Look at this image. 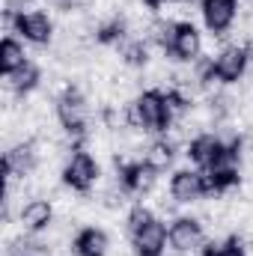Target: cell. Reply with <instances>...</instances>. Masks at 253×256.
Here are the masks:
<instances>
[{
	"label": "cell",
	"mask_w": 253,
	"mask_h": 256,
	"mask_svg": "<svg viewBox=\"0 0 253 256\" xmlns=\"http://www.w3.org/2000/svg\"><path fill=\"white\" fill-rule=\"evenodd\" d=\"M208 182H206V173L196 170V167H182L170 176V196L182 206L190 202H200L202 196H208Z\"/></svg>",
	"instance_id": "9c48e42d"
},
{
	"label": "cell",
	"mask_w": 253,
	"mask_h": 256,
	"mask_svg": "<svg viewBox=\"0 0 253 256\" xmlns=\"http://www.w3.org/2000/svg\"><path fill=\"white\" fill-rule=\"evenodd\" d=\"M220 146H224V140L214 131H202V134H196V137L188 140V152L185 155H188V161L196 170H206L214 161V155L220 152Z\"/></svg>",
	"instance_id": "9a60e30c"
},
{
	"label": "cell",
	"mask_w": 253,
	"mask_h": 256,
	"mask_svg": "<svg viewBox=\"0 0 253 256\" xmlns=\"http://www.w3.org/2000/svg\"><path fill=\"white\" fill-rule=\"evenodd\" d=\"M250 60L248 45H226L202 66V84H238L248 74Z\"/></svg>",
	"instance_id": "277c9868"
},
{
	"label": "cell",
	"mask_w": 253,
	"mask_h": 256,
	"mask_svg": "<svg viewBox=\"0 0 253 256\" xmlns=\"http://www.w3.org/2000/svg\"><path fill=\"white\" fill-rule=\"evenodd\" d=\"M238 6H242V0H200V15H202L206 30L212 36L230 33V27L238 18Z\"/></svg>",
	"instance_id": "8fae6325"
},
{
	"label": "cell",
	"mask_w": 253,
	"mask_h": 256,
	"mask_svg": "<svg viewBox=\"0 0 253 256\" xmlns=\"http://www.w3.org/2000/svg\"><path fill=\"white\" fill-rule=\"evenodd\" d=\"M202 173H206L212 194H226L230 188H236L242 182V137L224 140L220 152L214 155V161Z\"/></svg>",
	"instance_id": "3957f363"
},
{
	"label": "cell",
	"mask_w": 253,
	"mask_h": 256,
	"mask_svg": "<svg viewBox=\"0 0 253 256\" xmlns=\"http://www.w3.org/2000/svg\"><path fill=\"white\" fill-rule=\"evenodd\" d=\"M54 110H57V122L63 126V131L72 140L80 143L86 137V98H84V92L68 84L63 92L57 96Z\"/></svg>",
	"instance_id": "5b68a950"
},
{
	"label": "cell",
	"mask_w": 253,
	"mask_h": 256,
	"mask_svg": "<svg viewBox=\"0 0 253 256\" xmlns=\"http://www.w3.org/2000/svg\"><path fill=\"white\" fill-rule=\"evenodd\" d=\"M155 182H158V170L149 167L143 158H140V161H126V164H120V185H122L126 194L140 196V194L152 191Z\"/></svg>",
	"instance_id": "4fadbf2b"
},
{
	"label": "cell",
	"mask_w": 253,
	"mask_h": 256,
	"mask_svg": "<svg viewBox=\"0 0 253 256\" xmlns=\"http://www.w3.org/2000/svg\"><path fill=\"white\" fill-rule=\"evenodd\" d=\"M212 256H248V248L238 236H230L220 244H212Z\"/></svg>",
	"instance_id": "7402d4cb"
},
{
	"label": "cell",
	"mask_w": 253,
	"mask_h": 256,
	"mask_svg": "<svg viewBox=\"0 0 253 256\" xmlns=\"http://www.w3.org/2000/svg\"><path fill=\"white\" fill-rule=\"evenodd\" d=\"M167 242L176 254L188 256V254H200L206 248V230L196 218H176L167 226Z\"/></svg>",
	"instance_id": "ba28073f"
},
{
	"label": "cell",
	"mask_w": 253,
	"mask_h": 256,
	"mask_svg": "<svg viewBox=\"0 0 253 256\" xmlns=\"http://www.w3.org/2000/svg\"><path fill=\"white\" fill-rule=\"evenodd\" d=\"M143 161H146L149 167H155L158 173H164V170L173 167V161H176V146H173L167 137H158V140H152V143L146 146Z\"/></svg>",
	"instance_id": "ac0fdd59"
},
{
	"label": "cell",
	"mask_w": 253,
	"mask_h": 256,
	"mask_svg": "<svg viewBox=\"0 0 253 256\" xmlns=\"http://www.w3.org/2000/svg\"><path fill=\"white\" fill-rule=\"evenodd\" d=\"M27 60H30V57H27V51H24V42H21L18 36H12V33L3 36V42H0V74H3V78L15 74Z\"/></svg>",
	"instance_id": "e0dca14e"
},
{
	"label": "cell",
	"mask_w": 253,
	"mask_h": 256,
	"mask_svg": "<svg viewBox=\"0 0 253 256\" xmlns=\"http://www.w3.org/2000/svg\"><path fill=\"white\" fill-rule=\"evenodd\" d=\"M122 36H126V21L122 18H110L96 30V42H102V45H120Z\"/></svg>",
	"instance_id": "ffe728a7"
},
{
	"label": "cell",
	"mask_w": 253,
	"mask_h": 256,
	"mask_svg": "<svg viewBox=\"0 0 253 256\" xmlns=\"http://www.w3.org/2000/svg\"><path fill=\"white\" fill-rule=\"evenodd\" d=\"M98 176H102V167H98V161H96L86 149H74V152L66 158L63 185L72 188L74 194H90L92 188H96Z\"/></svg>",
	"instance_id": "8992f818"
},
{
	"label": "cell",
	"mask_w": 253,
	"mask_h": 256,
	"mask_svg": "<svg viewBox=\"0 0 253 256\" xmlns=\"http://www.w3.org/2000/svg\"><path fill=\"white\" fill-rule=\"evenodd\" d=\"M128 236L134 256H167V226L146 206H134L128 212Z\"/></svg>",
	"instance_id": "6da1fadb"
},
{
	"label": "cell",
	"mask_w": 253,
	"mask_h": 256,
	"mask_svg": "<svg viewBox=\"0 0 253 256\" xmlns=\"http://www.w3.org/2000/svg\"><path fill=\"white\" fill-rule=\"evenodd\" d=\"M6 80H9L12 92H18V96H30V92L39 86V80H42V68L33 63V60H27V63L15 72V74H9Z\"/></svg>",
	"instance_id": "d6986e66"
},
{
	"label": "cell",
	"mask_w": 253,
	"mask_h": 256,
	"mask_svg": "<svg viewBox=\"0 0 253 256\" xmlns=\"http://www.w3.org/2000/svg\"><path fill=\"white\" fill-rule=\"evenodd\" d=\"M122 60L128 66H146L149 63V48H146V42L143 39H131V42H122Z\"/></svg>",
	"instance_id": "44dd1931"
},
{
	"label": "cell",
	"mask_w": 253,
	"mask_h": 256,
	"mask_svg": "<svg viewBox=\"0 0 253 256\" xmlns=\"http://www.w3.org/2000/svg\"><path fill=\"white\" fill-rule=\"evenodd\" d=\"M110 238L102 226H84L72 238V254L74 256H108Z\"/></svg>",
	"instance_id": "2e32d148"
},
{
	"label": "cell",
	"mask_w": 253,
	"mask_h": 256,
	"mask_svg": "<svg viewBox=\"0 0 253 256\" xmlns=\"http://www.w3.org/2000/svg\"><path fill=\"white\" fill-rule=\"evenodd\" d=\"M167 54L173 60H179V63H196L200 54H202V33H200V27L190 24V21H176Z\"/></svg>",
	"instance_id": "30bf717a"
},
{
	"label": "cell",
	"mask_w": 253,
	"mask_h": 256,
	"mask_svg": "<svg viewBox=\"0 0 253 256\" xmlns=\"http://www.w3.org/2000/svg\"><path fill=\"white\" fill-rule=\"evenodd\" d=\"M36 164H39V152H36V146L27 140V143H15L6 155H3V176H6V182H12V179H27L33 170H36Z\"/></svg>",
	"instance_id": "7c38bea8"
},
{
	"label": "cell",
	"mask_w": 253,
	"mask_h": 256,
	"mask_svg": "<svg viewBox=\"0 0 253 256\" xmlns=\"http://www.w3.org/2000/svg\"><path fill=\"white\" fill-rule=\"evenodd\" d=\"M173 120H176V114H173L164 90H143L128 108V122L146 134H164L173 126Z\"/></svg>",
	"instance_id": "7a4b0ae2"
},
{
	"label": "cell",
	"mask_w": 253,
	"mask_h": 256,
	"mask_svg": "<svg viewBox=\"0 0 253 256\" xmlns=\"http://www.w3.org/2000/svg\"><path fill=\"white\" fill-rule=\"evenodd\" d=\"M54 220V206L51 200H30L18 208V224L24 232H45Z\"/></svg>",
	"instance_id": "5bb4252c"
},
{
	"label": "cell",
	"mask_w": 253,
	"mask_h": 256,
	"mask_svg": "<svg viewBox=\"0 0 253 256\" xmlns=\"http://www.w3.org/2000/svg\"><path fill=\"white\" fill-rule=\"evenodd\" d=\"M9 21H12L15 33L30 45H48L54 39V18L42 9H27V12L18 9L9 15Z\"/></svg>",
	"instance_id": "52a82bcc"
}]
</instances>
